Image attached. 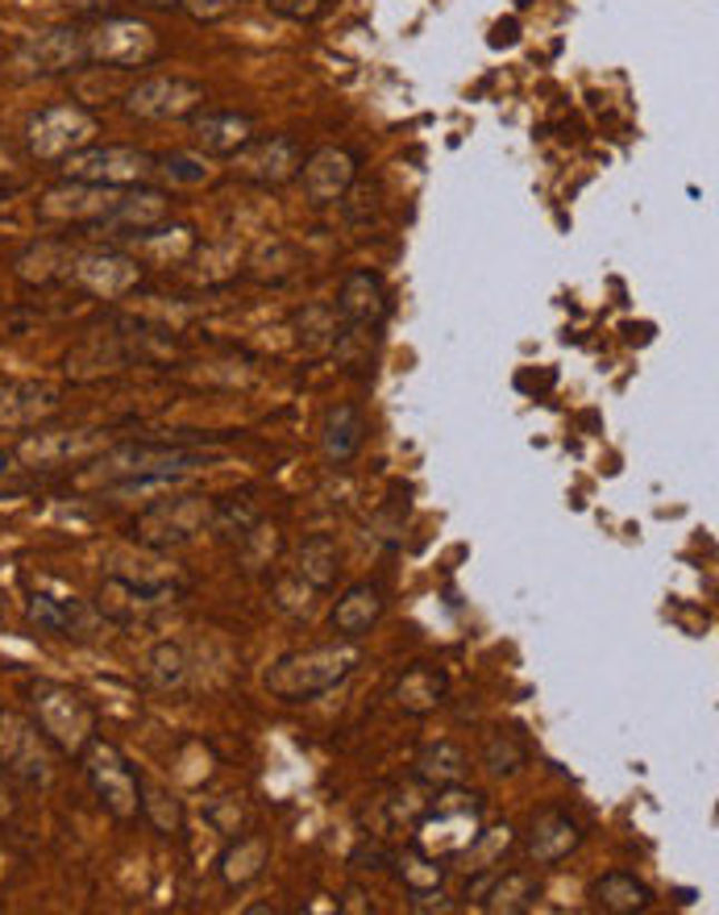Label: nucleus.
I'll use <instances>...</instances> for the list:
<instances>
[{
    "mask_svg": "<svg viewBox=\"0 0 719 915\" xmlns=\"http://www.w3.org/2000/svg\"><path fill=\"white\" fill-rule=\"evenodd\" d=\"M71 279L96 296H121L138 284V267L121 254H83L71 263Z\"/></svg>",
    "mask_w": 719,
    "mask_h": 915,
    "instance_id": "nucleus-20",
    "label": "nucleus"
},
{
    "mask_svg": "<svg viewBox=\"0 0 719 915\" xmlns=\"http://www.w3.org/2000/svg\"><path fill=\"white\" fill-rule=\"evenodd\" d=\"M79 766L92 783V795L100 799V807L117 816V820H138L141 811V774L129 766V758L105 737H92V741L79 749Z\"/></svg>",
    "mask_w": 719,
    "mask_h": 915,
    "instance_id": "nucleus-4",
    "label": "nucleus"
},
{
    "mask_svg": "<svg viewBox=\"0 0 719 915\" xmlns=\"http://www.w3.org/2000/svg\"><path fill=\"white\" fill-rule=\"evenodd\" d=\"M9 816H13V795H9L4 778H0V820H9Z\"/></svg>",
    "mask_w": 719,
    "mask_h": 915,
    "instance_id": "nucleus-41",
    "label": "nucleus"
},
{
    "mask_svg": "<svg viewBox=\"0 0 719 915\" xmlns=\"http://www.w3.org/2000/svg\"><path fill=\"white\" fill-rule=\"evenodd\" d=\"M96 117L79 105H50L30 121V150L42 163H63L96 142Z\"/></svg>",
    "mask_w": 719,
    "mask_h": 915,
    "instance_id": "nucleus-9",
    "label": "nucleus"
},
{
    "mask_svg": "<svg viewBox=\"0 0 719 915\" xmlns=\"http://www.w3.org/2000/svg\"><path fill=\"white\" fill-rule=\"evenodd\" d=\"M88 42V59L105 67H138L155 59V30L146 21H134V17H109L100 21L92 33H83Z\"/></svg>",
    "mask_w": 719,
    "mask_h": 915,
    "instance_id": "nucleus-10",
    "label": "nucleus"
},
{
    "mask_svg": "<svg viewBox=\"0 0 719 915\" xmlns=\"http://www.w3.org/2000/svg\"><path fill=\"white\" fill-rule=\"evenodd\" d=\"M150 679H155V687H162V691L184 687V679H188V658H184V649L175 646V641H158V646L150 649Z\"/></svg>",
    "mask_w": 719,
    "mask_h": 915,
    "instance_id": "nucleus-32",
    "label": "nucleus"
},
{
    "mask_svg": "<svg viewBox=\"0 0 719 915\" xmlns=\"http://www.w3.org/2000/svg\"><path fill=\"white\" fill-rule=\"evenodd\" d=\"M21 63L30 71H67V67L88 63V42L79 30H42L30 42H21Z\"/></svg>",
    "mask_w": 719,
    "mask_h": 915,
    "instance_id": "nucleus-17",
    "label": "nucleus"
},
{
    "mask_svg": "<svg viewBox=\"0 0 719 915\" xmlns=\"http://www.w3.org/2000/svg\"><path fill=\"white\" fill-rule=\"evenodd\" d=\"M299 167H304V150L292 138H250L234 155V171L258 188L292 184V179H299Z\"/></svg>",
    "mask_w": 719,
    "mask_h": 915,
    "instance_id": "nucleus-12",
    "label": "nucleus"
},
{
    "mask_svg": "<svg viewBox=\"0 0 719 915\" xmlns=\"http://www.w3.org/2000/svg\"><path fill=\"white\" fill-rule=\"evenodd\" d=\"M429 807V799H416V787H395L387 799H383V824L387 828H412V824L421 820V811Z\"/></svg>",
    "mask_w": 719,
    "mask_h": 915,
    "instance_id": "nucleus-36",
    "label": "nucleus"
},
{
    "mask_svg": "<svg viewBox=\"0 0 719 915\" xmlns=\"http://www.w3.org/2000/svg\"><path fill=\"white\" fill-rule=\"evenodd\" d=\"M354 175H358V158L349 155V150L325 146V150H316L313 158H304L299 184L313 196V205H333V200H342L345 191H349Z\"/></svg>",
    "mask_w": 719,
    "mask_h": 915,
    "instance_id": "nucleus-14",
    "label": "nucleus"
},
{
    "mask_svg": "<svg viewBox=\"0 0 719 915\" xmlns=\"http://www.w3.org/2000/svg\"><path fill=\"white\" fill-rule=\"evenodd\" d=\"M162 171L171 175L175 184H204L208 179V163L196 155H167L162 158Z\"/></svg>",
    "mask_w": 719,
    "mask_h": 915,
    "instance_id": "nucleus-38",
    "label": "nucleus"
},
{
    "mask_svg": "<svg viewBox=\"0 0 719 915\" xmlns=\"http://www.w3.org/2000/svg\"><path fill=\"white\" fill-rule=\"evenodd\" d=\"M263 521L258 516V508H254L250 495H234V500H220V504H213V533L220 537V541H246V537L254 533V524Z\"/></svg>",
    "mask_w": 719,
    "mask_h": 915,
    "instance_id": "nucleus-30",
    "label": "nucleus"
},
{
    "mask_svg": "<svg viewBox=\"0 0 719 915\" xmlns=\"http://www.w3.org/2000/svg\"><path fill=\"white\" fill-rule=\"evenodd\" d=\"M0 770L21 787H50L55 783V754L38 720L21 711H0Z\"/></svg>",
    "mask_w": 719,
    "mask_h": 915,
    "instance_id": "nucleus-6",
    "label": "nucleus"
},
{
    "mask_svg": "<svg viewBox=\"0 0 719 915\" xmlns=\"http://www.w3.org/2000/svg\"><path fill=\"white\" fill-rule=\"evenodd\" d=\"M412 828H416V837H412L416 849H424L437 862H457L483 833V795L466 790L462 783L441 787L437 799L424 807L421 820Z\"/></svg>",
    "mask_w": 719,
    "mask_h": 915,
    "instance_id": "nucleus-3",
    "label": "nucleus"
},
{
    "mask_svg": "<svg viewBox=\"0 0 719 915\" xmlns=\"http://www.w3.org/2000/svg\"><path fill=\"white\" fill-rule=\"evenodd\" d=\"M67 179L92 184V188H134L155 171V158L134 146H88L79 155L63 158Z\"/></svg>",
    "mask_w": 719,
    "mask_h": 915,
    "instance_id": "nucleus-8",
    "label": "nucleus"
},
{
    "mask_svg": "<svg viewBox=\"0 0 719 915\" xmlns=\"http://www.w3.org/2000/svg\"><path fill=\"white\" fill-rule=\"evenodd\" d=\"M591 903L608 915H637L653 907V891H649L637 874L611 869V874H603V878L591 883Z\"/></svg>",
    "mask_w": 719,
    "mask_h": 915,
    "instance_id": "nucleus-24",
    "label": "nucleus"
},
{
    "mask_svg": "<svg viewBox=\"0 0 719 915\" xmlns=\"http://www.w3.org/2000/svg\"><path fill=\"white\" fill-rule=\"evenodd\" d=\"M33 720L47 732L50 745H59L63 754H79L83 745L96 737V711L79 691L63 682H33L30 687Z\"/></svg>",
    "mask_w": 719,
    "mask_h": 915,
    "instance_id": "nucleus-5",
    "label": "nucleus"
},
{
    "mask_svg": "<svg viewBox=\"0 0 719 915\" xmlns=\"http://www.w3.org/2000/svg\"><path fill=\"white\" fill-rule=\"evenodd\" d=\"M112 205L109 188H92V184H76V188H55L42 196L38 213L47 222H100L105 208Z\"/></svg>",
    "mask_w": 719,
    "mask_h": 915,
    "instance_id": "nucleus-22",
    "label": "nucleus"
},
{
    "mask_svg": "<svg viewBox=\"0 0 719 915\" xmlns=\"http://www.w3.org/2000/svg\"><path fill=\"white\" fill-rule=\"evenodd\" d=\"M208 824H213L217 833H225V837H242L246 824H250V811L242 804V795H217V799L208 804Z\"/></svg>",
    "mask_w": 719,
    "mask_h": 915,
    "instance_id": "nucleus-35",
    "label": "nucleus"
},
{
    "mask_svg": "<svg viewBox=\"0 0 719 915\" xmlns=\"http://www.w3.org/2000/svg\"><path fill=\"white\" fill-rule=\"evenodd\" d=\"M191 134L208 155L234 158L254 138V121L234 109H196L191 112Z\"/></svg>",
    "mask_w": 719,
    "mask_h": 915,
    "instance_id": "nucleus-16",
    "label": "nucleus"
},
{
    "mask_svg": "<svg viewBox=\"0 0 719 915\" xmlns=\"http://www.w3.org/2000/svg\"><path fill=\"white\" fill-rule=\"evenodd\" d=\"M342 574V550H337V537L333 533H313L296 550V579L308 583L313 591H333Z\"/></svg>",
    "mask_w": 719,
    "mask_h": 915,
    "instance_id": "nucleus-26",
    "label": "nucleus"
},
{
    "mask_svg": "<svg viewBox=\"0 0 719 915\" xmlns=\"http://www.w3.org/2000/svg\"><path fill=\"white\" fill-rule=\"evenodd\" d=\"M138 816L150 820V828H155L158 837H179V833H184V804L175 799L171 790L155 787V783H146V778H141V811Z\"/></svg>",
    "mask_w": 719,
    "mask_h": 915,
    "instance_id": "nucleus-29",
    "label": "nucleus"
},
{
    "mask_svg": "<svg viewBox=\"0 0 719 915\" xmlns=\"http://www.w3.org/2000/svg\"><path fill=\"white\" fill-rule=\"evenodd\" d=\"M392 869L400 874V883H404L407 891H433V886L445 883V862L429 857V853L416 849V845L392 853Z\"/></svg>",
    "mask_w": 719,
    "mask_h": 915,
    "instance_id": "nucleus-31",
    "label": "nucleus"
},
{
    "mask_svg": "<svg viewBox=\"0 0 719 915\" xmlns=\"http://www.w3.org/2000/svg\"><path fill=\"white\" fill-rule=\"evenodd\" d=\"M362 662V649L342 637L333 646H313V649H296V653H283L275 662L266 666V691L283 699V704H313L321 695H328L333 687H342Z\"/></svg>",
    "mask_w": 719,
    "mask_h": 915,
    "instance_id": "nucleus-1",
    "label": "nucleus"
},
{
    "mask_svg": "<svg viewBox=\"0 0 719 915\" xmlns=\"http://www.w3.org/2000/svg\"><path fill=\"white\" fill-rule=\"evenodd\" d=\"M483 761L495 778H508V774H516L520 766L529 761V749H524L512 732H495V737H486L483 745Z\"/></svg>",
    "mask_w": 719,
    "mask_h": 915,
    "instance_id": "nucleus-33",
    "label": "nucleus"
},
{
    "mask_svg": "<svg viewBox=\"0 0 719 915\" xmlns=\"http://www.w3.org/2000/svg\"><path fill=\"white\" fill-rule=\"evenodd\" d=\"M79 612H83L79 603H59V600H50V596H33L30 600V620L42 632H63V637H71Z\"/></svg>",
    "mask_w": 719,
    "mask_h": 915,
    "instance_id": "nucleus-34",
    "label": "nucleus"
},
{
    "mask_svg": "<svg viewBox=\"0 0 719 915\" xmlns=\"http://www.w3.org/2000/svg\"><path fill=\"white\" fill-rule=\"evenodd\" d=\"M582 845L579 820H570L565 811H541L532 820L529 837H524V853H529L532 866H558L570 853Z\"/></svg>",
    "mask_w": 719,
    "mask_h": 915,
    "instance_id": "nucleus-15",
    "label": "nucleus"
},
{
    "mask_svg": "<svg viewBox=\"0 0 719 915\" xmlns=\"http://www.w3.org/2000/svg\"><path fill=\"white\" fill-rule=\"evenodd\" d=\"M59 409V392L47 383H13L0 392V429H21L47 421Z\"/></svg>",
    "mask_w": 719,
    "mask_h": 915,
    "instance_id": "nucleus-23",
    "label": "nucleus"
},
{
    "mask_svg": "<svg viewBox=\"0 0 719 915\" xmlns=\"http://www.w3.org/2000/svg\"><path fill=\"white\" fill-rule=\"evenodd\" d=\"M387 866H392V849L383 845V837H366L349 849V869H358V874H366V869H387Z\"/></svg>",
    "mask_w": 719,
    "mask_h": 915,
    "instance_id": "nucleus-37",
    "label": "nucleus"
},
{
    "mask_svg": "<svg viewBox=\"0 0 719 915\" xmlns=\"http://www.w3.org/2000/svg\"><path fill=\"white\" fill-rule=\"evenodd\" d=\"M213 524V500L204 495H179V500H158L138 516L134 537L150 550H179Z\"/></svg>",
    "mask_w": 719,
    "mask_h": 915,
    "instance_id": "nucleus-7",
    "label": "nucleus"
},
{
    "mask_svg": "<svg viewBox=\"0 0 719 915\" xmlns=\"http://www.w3.org/2000/svg\"><path fill=\"white\" fill-rule=\"evenodd\" d=\"M184 9H188L196 21H217V17H225L234 9V0H184Z\"/></svg>",
    "mask_w": 719,
    "mask_h": 915,
    "instance_id": "nucleus-40",
    "label": "nucleus"
},
{
    "mask_svg": "<svg viewBox=\"0 0 719 915\" xmlns=\"http://www.w3.org/2000/svg\"><path fill=\"white\" fill-rule=\"evenodd\" d=\"M266 866H270V837H263V833H242V837H234L229 849L220 853V878H225V886L254 883Z\"/></svg>",
    "mask_w": 719,
    "mask_h": 915,
    "instance_id": "nucleus-28",
    "label": "nucleus"
},
{
    "mask_svg": "<svg viewBox=\"0 0 719 915\" xmlns=\"http://www.w3.org/2000/svg\"><path fill=\"white\" fill-rule=\"evenodd\" d=\"M333 313H337L333 350H337V358H342L349 371H362V366L371 363V346H375V337L383 333L387 313H392L387 287H383V279H378L375 270H354V275H345L342 296H337V308H333Z\"/></svg>",
    "mask_w": 719,
    "mask_h": 915,
    "instance_id": "nucleus-2",
    "label": "nucleus"
},
{
    "mask_svg": "<svg viewBox=\"0 0 719 915\" xmlns=\"http://www.w3.org/2000/svg\"><path fill=\"white\" fill-rule=\"evenodd\" d=\"M395 704L407 716H429L450 699V675L441 666H412L395 679Z\"/></svg>",
    "mask_w": 719,
    "mask_h": 915,
    "instance_id": "nucleus-18",
    "label": "nucleus"
},
{
    "mask_svg": "<svg viewBox=\"0 0 719 915\" xmlns=\"http://www.w3.org/2000/svg\"><path fill=\"white\" fill-rule=\"evenodd\" d=\"M416 783L429 790H441V787H457V783H466L470 774V758L457 749L454 741H433L424 745L421 754H416Z\"/></svg>",
    "mask_w": 719,
    "mask_h": 915,
    "instance_id": "nucleus-27",
    "label": "nucleus"
},
{
    "mask_svg": "<svg viewBox=\"0 0 719 915\" xmlns=\"http://www.w3.org/2000/svg\"><path fill=\"white\" fill-rule=\"evenodd\" d=\"M383 608H387V600H383V587L378 583L345 587V596L333 603V629L349 637V641H358V637H366L378 624Z\"/></svg>",
    "mask_w": 719,
    "mask_h": 915,
    "instance_id": "nucleus-19",
    "label": "nucleus"
},
{
    "mask_svg": "<svg viewBox=\"0 0 719 915\" xmlns=\"http://www.w3.org/2000/svg\"><path fill=\"white\" fill-rule=\"evenodd\" d=\"M321 445L333 466H345L362 454L366 445V416L354 404H337L325 412V425H321Z\"/></svg>",
    "mask_w": 719,
    "mask_h": 915,
    "instance_id": "nucleus-21",
    "label": "nucleus"
},
{
    "mask_svg": "<svg viewBox=\"0 0 719 915\" xmlns=\"http://www.w3.org/2000/svg\"><path fill=\"white\" fill-rule=\"evenodd\" d=\"M204 105V88L196 79L184 76H150L126 96V109L134 117H150V121H175V117H191Z\"/></svg>",
    "mask_w": 719,
    "mask_h": 915,
    "instance_id": "nucleus-13",
    "label": "nucleus"
},
{
    "mask_svg": "<svg viewBox=\"0 0 719 915\" xmlns=\"http://www.w3.org/2000/svg\"><path fill=\"white\" fill-rule=\"evenodd\" d=\"M167 222H171V200L162 191H129V196H112V205L105 208V217L92 222L96 229H105L112 237H158L167 234Z\"/></svg>",
    "mask_w": 719,
    "mask_h": 915,
    "instance_id": "nucleus-11",
    "label": "nucleus"
},
{
    "mask_svg": "<svg viewBox=\"0 0 719 915\" xmlns=\"http://www.w3.org/2000/svg\"><path fill=\"white\" fill-rule=\"evenodd\" d=\"M407 907L421 915H450L457 912V899H450L441 886H433V891H407Z\"/></svg>",
    "mask_w": 719,
    "mask_h": 915,
    "instance_id": "nucleus-39",
    "label": "nucleus"
},
{
    "mask_svg": "<svg viewBox=\"0 0 719 915\" xmlns=\"http://www.w3.org/2000/svg\"><path fill=\"white\" fill-rule=\"evenodd\" d=\"M536 891H541L536 874H529V869H508V874L486 878L483 891H479V907L491 915H520L532 907Z\"/></svg>",
    "mask_w": 719,
    "mask_h": 915,
    "instance_id": "nucleus-25",
    "label": "nucleus"
}]
</instances>
